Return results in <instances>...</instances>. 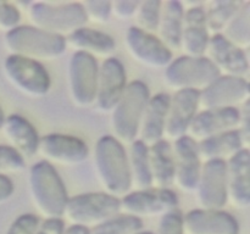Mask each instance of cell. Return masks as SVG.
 <instances>
[{
  "instance_id": "obj_1",
  "label": "cell",
  "mask_w": 250,
  "mask_h": 234,
  "mask_svg": "<svg viewBox=\"0 0 250 234\" xmlns=\"http://www.w3.org/2000/svg\"><path fill=\"white\" fill-rule=\"evenodd\" d=\"M94 168L104 193L124 197L131 189L128 156L125 146L112 136L98 139L94 149Z\"/></svg>"
},
{
  "instance_id": "obj_2",
  "label": "cell",
  "mask_w": 250,
  "mask_h": 234,
  "mask_svg": "<svg viewBox=\"0 0 250 234\" xmlns=\"http://www.w3.org/2000/svg\"><path fill=\"white\" fill-rule=\"evenodd\" d=\"M31 199L44 218H62L68 194L54 166L45 161L34 163L28 172Z\"/></svg>"
},
{
  "instance_id": "obj_3",
  "label": "cell",
  "mask_w": 250,
  "mask_h": 234,
  "mask_svg": "<svg viewBox=\"0 0 250 234\" xmlns=\"http://www.w3.org/2000/svg\"><path fill=\"white\" fill-rule=\"evenodd\" d=\"M150 99L148 85L142 80L128 83L111 111L112 136L122 145H131L139 133L142 117Z\"/></svg>"
},
{
  "instance_id": "obj_4",
  "label": "cell",
  "mask_w": 250,
  "mask_h": 234,
  "mask_svg": "<svg viewBox=\"0 0 250 234\" xmlns=\"http://www.w3.org/2000/svg\"><path fill=\"white\" fill-rule=\"evenodd\" d=\"M5 49L9 55L21 56L34 61H51L65 54L66 41L62 37L48 33L33 26H19L5 33Z\"/></svg>"
},
{
  "instance_id": "obj_5",
  "label": "cell",
  "mask_w": 250,
  "mask_h": 234,
  "mask_svg": "<svg viewBox=\"0 0 250 234\" xmlns=\"http://www.w3.org/2000/svg\"><path fill=\"white\" fill-rule=\"evenodd\" d=\"M28 17L31 26L62 38L88 22L81 2H31Z\"/></svg>"
},
{
  "instance_id": "obj_6",
  "label": "cell",
  "mask_w": 250,
  "mask_h": 234,
  "mask_svg": "<svg viewBox=\"0 0 250 234\" xmlns=\"http://www.w3.org/2000/svg\"><path fill=\"white\" fill-rule=\"evenodd\" d=\"M220 77L219 71L205 56L182 55L170 62L164 71V83L173 92H203Z\"/></svg>"
},
{
  "instance_id": "obj_7",
  "label": "cell",
  "mask_w": 250,
  "mask_h": 234,
  "mask_svg": "<svg viewBox=\"0 0 250 234\" xmlns=\"http://www.w3.org/2000/svg\"><path fill=\"white\" fill-rule=\"evenodd\" d=\"M117 214H120L119 197L98 192L68 197L63 216L73 226L92 229Z\"/></svg>"
},
{
  "instance_id": "obj_8",
  "label": "cell",
  "mask_w": 250,
  "mask_h": 234,
  "mask_svg": "<svg viewBox=\"0 0 250 234\" xmlns=\"http://www.w3.org/2000/svg\"><path fill=\"white\" fill-rule=\"evenodd\" d=\"M2 72L12 87L29 98L41 99L50 90V76L38 61L7 55L2 62Z\"/></svg>"
},
{
  "instance_id": "obj_9",
  "label": "cell",
  "mask_w": 250,
  "mask_h": 234,
  "mask_svg": "<svg viewBox=\"0 0 250 234\" xmlns=\"http://www.w3.org/2000/svg\"><path fill=\"white\" fill-rule=\"evenodd\" d=\"M178 209V197L168 188H148L134 190L120 199V214L143 218L164 216Z\"/></svg>"
},
{
  "instance_id": "obj_10",
  "label": "cell",
  "mask_w": 250,
  "mask_h": 234,
  "mask_svg": "<svg viewBox=\"0 0 250 234\" xmlns=\"http://www.w3.org/2000/svg\"><path fill=\"white\" fill-rule=\"evenodd\" d=\"M99 65L97 58L83 53H73L68 61V92L77 107L93 106L97 93Z\"/></svg>"
},
{
  "instance_id": "obj_11",
  "label": "cell",
  "mask_w": 250,
  "mask_h": 234,
  "mask_svg": "<svg viewBox=\"0 0 250 234\" xmlns=\"http://www.w3.org/2000/svg\"><path fill=\"white\" fill-rule=\"evenodd\" d=\"M43 161L54 165L78 166L85 162L89 156V148L81 138L70 134L51 133L41 136L38 153Z\"/></svg>"
},
{
  "instance_id": "obj_12",
  "label": "cell",
  "mask_w": 250,
  "mask_h": 234,
  "mask_svg": "<svg viewBox=\"0 0 250 234\" xmlns=\"http://www.w3.org/2000/svg\"><path fill=\"white\" fill-rule=\"evenodd\" d=\"M125 45L137 62L153 70L166 68L172 61V51L168 50L155 34L141 31L136 26L127 29Z\"/></svg>"
},
{
  "instance_id": "obj_13",
  "label": "cell",
  "mask_w": 250,
  "mask_h": 234,
  "mask_svg": "<svg viewBox=\"0 0 250 234\" xmlns=\"http://www.w3.org/2000/svg\"><path fill=\"white\" fill-rule=\"evenodd\" d=\"M249 100V83L246 78L220 76L199 93L202 110L238 109Z\"/></svg>"
},
{
  "instance_id": "obj_14",
  "label": "cell",
  "mask_w": 250,
  "mask_h": 234,
  "mask_svg": "<svg viewBox=\"0 0 250 234\" xmlns=\"http://www.w3.org/2000/svg\"><path fill=\"white\" fill-rule=\"evenodd\" d=\"M127 87L125 66L119 58H109L99 66L94 109L100 114H109L124 94Z\"/></svg>"
},
{
  "instance_id": "obj_15",
  "label": "cell",
  "mask_w": 250,
  "mask_h": 234,
  "mask_svg": "<svg viewBox=\"0 0 250 234\" xmlns=\"http://www.w3.org/2000/svg\"><path fill=\"white\" fill-rule=\"evenodd\" d=\"M200 209L222 210L227 205V171L225 161H209L202 166L197 185Z\"/></svg>"
},
{
  "instance_id": "obj_16",
  "label": "cell",
  "mask_w": 250,
  "mask_h": 234,
  "mask_svg": "<svg viewBox=\"0 0 250 234\" xmlns=\"http://www.w3.org/2000/svg\"><path fill=\"white\" fill-rule=\"evenodd\" d=\"M204 56L215 66L220 76L246 78L249 72L247 51L234 46L222 34L210 37Z\"/></svg>"
},
{
  "instance_id": "obj_17",
  "label": "cell",
  "mask_w": 250,
  "mask_h": 234,
  "mask_svg": "<svg viewBox=\"0 0 250 234\" xmlns=\"http://www.w3.org/2000/svg\"><path fill=\"white\" fill-rule=\"evenodd\" d=\"M172 153L175 163L173 183L182 192H195L202 171L198 143L189 136H185L173 141Z\"/></svg>"
},
{
  "instance_id": "obj_18",
  "label": "cell",
  "mask_w": 250,
  "mask_h": 234,
  "mask_svg": "<svg viewBox=\"0 0 250 234\" xmlns=\"http://www.w3.org/2000/svg\"><path fill=\"white\" fill-rule=\"evenodd\" d=\"M199 110V92L181 90L170 99L164 136L177 140L187 134L188 127ZM167 140V141H168Z\"/></svg>"
},
{
  "instance_id": "obj_19",
  "label": "cell",
  "mask_w": 250,
  "mask_h": 234,
  "mask_svg": "<svg viewBox=\"0 0 250 234\" xmlns=\"http://www.w3.org/2000/svg\"><path fill=\"white\" fill-rule=\"evenodd\" d=\"M185 234H239L238 221L224 210L194 209L183 214Z\"/></svg>"
},
{
  "instance_id": "obj_20",
  "label": "cell",
  "mask_w": 250,
  "mask_h": 234,
  "mask_svg": "<svg viewBox=\"0 0 250 234\" xmlns=\"http://www.w3.org/2000/svg\"><path fill=\"white\" fill-rule=\"evenodd\" d=\"M238 109L202 110L193 118L186 136L199 143L211 136L234 131L238 126Z\"/></svg>"
},
{
  "instance_id": "obj_21",
  "label": "cell",
  "mask_w": 250,
  "mask_h": 234,
  "mask_svg": "<svg viewBox=\"0 0 250 234\" xmlns=\"http://www.w3.org/2000/svg\"><path fill=\"white\" fill-rule=\"evenodd\" d=\"M227 202L238 210L248 209L250 205V153L242 149L226 161Z\"/></svg>"
},
{
  "instance_id": "obj_22",
  "label": "cell",
  "mask_w": 250,
  "mask_h": 234,
  "mask_svg": "<svg viewBox=\"0 0 250 234\" xmlns=\"http://www.w3.org/2000/svg\"><path fill=\"white\" fill-rule=\"evenodd\" d=\"M210 34L205 22V12L203 5L185 9L181 45L186 56L202 58L205 55Z\"/></svg>"
},
{
  "instance_id": "obj_23",
  "label": "cell",
  "mask_w": 250,
  "mask_h": 234,
  "mask_svg": "<svg viewBox=\"0 0 250 234\" xmlns=\"http://www.w3.org/2000/svg\"><path fill=\"white\" fill-rule=\"evenodd\" d=\"M1 131L9 141L10 148L14 149L24 161L32 158L38 153L41 136L33 124L21 115L12 114L5 116Z\"/></svg>"
},
{
  "instance_id": "obj_24",
  "label": "cell",
  "mask_w": 250,
  "mask_h": 234,
  "mask_svg": "<svg viewBox=\"0 0 250 234\" xmlns=\"http://www.w3.org/2000/svg\"><path fill=\"white\" fill-rule=\"evenodd\" d=\"M170 99L171 97L166 93H158L154 97H150L146 104L138 133L141 136L139 140L143 141L146 146H151L164 139Z\"/></svg>"
},
{
  "instance_id": "obj_25",
  "label": "cell",
  "mask_w": 250,
  "mask_h": 234,
  "mask_svg": "<svg viewBox=\"0 0 250 234\" xmlns=\"http://www.w3.org/2000/svg\"><path fill=\"white\" fill-rule=\"evenodd\" d=\"M66 46L73 49L75 53H83L92 58H109L116 50V41L109 36L98 29L82 27L65 38Z\"/></svg>"
},
{
  "instance_id": "obj_26",
  "label": "cell",
  "mask_w": 250,
  "mask_h": 234,
  "mask_svg": "<svg viewBox=\"0 0 250 234\" xmlns=\"http://www.w3.org/2000/svg\"><path fill=\"white\" fill-rule=\"evenodd\" d=\"M185 7L181 1L168 0L161 1L160 20L156 29L158 38L168 50H178L181 45V32H182Z\"/></svg>"
},
{
  "instance_id": "obj_27",
  "label": "cell",
  "mask_w": 250,
  "mask_h": 234,
  "mask_svg": "<svg viewBox=\"0 0 250 234\" xmlns=\"http://www.w3.org/2000/svg\"><path fill=\"white\" fill-rule=\"evenodd\" d=\"M149 167H150L151 187L168 188L173 183L175 163H173L172 145L170 141L161 139L158 143L148 146Z\"/></svg>"
},
{
  "instance_id": "obj_28",
  "label": "cell",
  "mask_w": 250,
  "mask_h": 234,
  "mask_svg": "<svg viewBox=\"0 0 250 234\" xmlns=\"http://www.w3.org/2000/svg\"><path fill=\"white\" fill-rule=\"evenodd\" d=\"M242 149H246L238 131L226 132L219 136H211L198 143V153L202 162L209 161H229L238 154Z\"/></svg>"
},
{
  "instance_id": "obj_29",
  "label": "cell",
  "mask_w": 250,
  "mask_h": 234,
  "mask_svg": "<svg viewBox=\"0 0 250 234\" xmlns=\"http://www.w3.org/2000/svg\"><path fill=\"white\" fill-rule=\"evenodd\" d=\"M128 156L131 187L136 190H144L151 188L150 167H149L148 146L139 139L129 145Z\"/></svg>"
},
{
  "instance_id": "obj_30",
  "label": "cell",
  "mask_w": 250,
  "mask_h": 234,
  "mask_svg": "<svg viewBox=\"0 0 250 234\" xmlns=\"http://www.w3.org/2000/svg\"><path fill=\"white\" fill-rule=\"evenodd\" d=\"M243 4V0H215L210 2L209 7L204 9L205 22L210 37L222 34Z\"/></svg>"
},
{
  "instance_id": "obj_31",
  "label": "cell",
  "mask_w": 250,
  "mask_h": 234,
  "mask_svg": "<svg viewBox=\"0 0 250 234\" xmlns=\"http://www.w3.org/2000/svg\"><path fill=\"white\" fill-rule=\"evenodd\" d=\"M222 36L237 48L244 51L248 50L250 46V1H244L224 29Z\"/></svg>"
},
{
  "instance_id": "obj_32",
  "label": "cell",
  "mask_w": 250,
  "mask_h": 234,
  "mask_svg": "<svg viewBox=\"0 0 250 234\" xmlns=\"http://www.w3.org/2000/svg\"><path fill=\"white\" fill-rule=\"evenodd\" d=\"M143 231V221L128 214H117L89 229V234H136Z\"/></svg>"
},
{
  "instance_id": "obj_33",
  "label": "cell",
  "mask_w": 250,
  "mask_h": 234,
  "mask_svg": "<svg viewBox=\"0 0 250 234\" xmlns=\"http://www.w3.org/2000/svg\"><path fill=\"white\" fill-rule=\"evenodd\" d=\"M160 0H144L139 1L136 15V27L146 33H156L160 20Z\"/></svg>"
},
{
  "instance_id": "obj_34",
  "label": "cell",
  "mask_w": 250,
  "mask_h": 234,
  "mask_svg": "<svg viewBox=\"0 0 250 234\" xmlns=\"http://www.w3.org/2000/svg\"><path fill=\"white\" fill-rule=\"evenodd\" d=\"M87 21L105 24L111 19V1L109 0H87L81 2Z\"/></svg>"
},
{
  "instance_id": "obj_35",
  "label": "cell",
  "mask_w": 250,
  "mask_h": 234,
  "mask_svg": "<svg viewBox=\"0 0 250 234\" xmlns=\"http://www.w3.org/2000/svg\"><path fill=\"white\" fill-rule=\"evenodd\" d=\"M26 168V161L9 145H0V176L19 173Z\"/></svg>"
},
{
  "instance_id": "obj_36",
  "label": "cell",
  "mask_w": 250,
  "mask_h": 234,
  "mask_svg": "<svg viewBox=\"0 0 250 234\" xmlns=\"http://www.w3.org/2000/svg\"><path fill=\"white\" fill-rule=\"evenodd\" d=\"M154 234H185L182 211L176 209L161 216L156 233Z\"/></svg>"
},
{
  "instance_id": "obj_37",
  "label": "cell",
  "mask_w": 250,
  "mask_h": 234,
  "mask_svg": "<svg viewBox=\"0 0 250 234\" xmlns=\"http://www.w3.org/2000/svg\"><path fill=\"white\" fill-rule=\"evenodd\" d=\"M21 12L12 2L0 1V31L5 33L20 26Z\"/></svg>"
},
{
  "instance_id": "obj_38",
  "label": "cell",
  "mask_w": 250,
  "mask_h": 234,
  "mask_svg": "<svg viewBox=\"0 0 250 234\" xmlns=\"http://www.w3.org/2000/svg\"><path fill=\"white\" fill-rule=\"evenodd\" d=\"M41 219L33 214H20L12 221L5 234H36Z\"/></svg>"
},
{
  "instance_id": "obj_39",
  "label": "cell",
  "mask_w": 250,
  "mask_h": 234,
  "mask_svg": "<svg viewBox=\"0 0 250 234\" xmlns=\"http://www.w3.org/2000/svg\"><path fill=\"white\" fill-rule=\"evenodd\" d=\"M138 5V0H115L111 1V16L114 15L122 21L132 19L136 15Z\"/></svg>"
},
{
  "instance_id": "obj_40",
  "label": "cell",
  "mask_w": 250,
  "mask_h": 234,
  "mask_svg": "<svg viewBox=\"0 0 250 234\" xmlns=\"http://www.w3.org/2000/svg\"><path fill=\"white\" fill-rule=\"evenodd\" d=\"M239 119H238V126H237V131H238L239 136H241L242 141H243L244 148L248 149L249 140H250V105L249 100L244 102L242 106H239Z\"/></svg>"
},
{
  "instance_id": "obj_41",
  "label": "cell",
  "mask_w": 250,
  "mask_h": 234,
  "mask_svg": "<svg viewBox=\"0 0 250 234\" xmlns=\"http://www.w3.org/2000/svg\"><path fill=\"white\" fill-rule=\"evenodd\" d=\"M65 222L62 218H46L39 223L36 234H62Z\"/></svg>"
},
{
  "instance_id": "obj_42",
  "label": "cell",
  "mask_w": 250,
  "mask_h": 234,
  "mask_svg": "<svg viewBox=\"0 0 250 234\" xmlns=\"http://www.w3.org/2000/svg\"><path fill=\"white\" fill-rule=\"evenodd\" d=\"M15 187L7 176H0V205L5 204L14 195Z\"/></svg>"
},
{
  "instance_id": "obj_43",
  "label": "cell",
  "mask_w": 250,
  "mask_h": 234,
  "mask_svg": "<svg viewBox=\"0 0 250 234\" xmlns=\"http://www.w3.org/2000/svg\"><path fill=\"white\" fill-rule=\"evenodd\" d=\"M62 234H89V229L84 228V227L73 226V224H71L70 227L65 228Z\"/></svg>"
},
{
  "instance_id": "obj_44",
  "label": "cell",
  "mask_w": 250,
  "mask_h": 234,
  "mask_svg": "<svg viewBox=\"0 0 250 234\" xmlns=\"http://www.w3.org/2000/svg\"><path fill=\"white\" fill-rule=\"evenodd\" d=\"M4 119H5V114L4 111H2L1 106H0V131H1V127L2 124H4Z\"/></svg>"
},
{
  "instance_id": "obj_45",
  "label": "cell",
  "mask_w": 250,
  "mask_h": 234,
  "mask_svg": "<svg viewBox=\"0 0 250 234\" xmlns=\"http://www.w3.org/2000/svg\"><path fill=\"white\" fill-rule=\"evenodd\" d=\"M136 234H154V233H151V232H149V231H141Z\"/></svg>"
}]
</instances>
